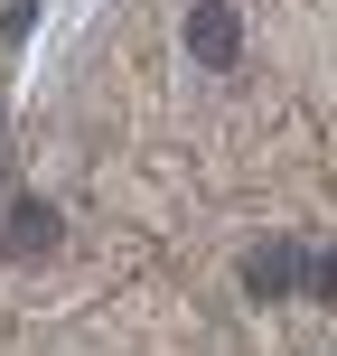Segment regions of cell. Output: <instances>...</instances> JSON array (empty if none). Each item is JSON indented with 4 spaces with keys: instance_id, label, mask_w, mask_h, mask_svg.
I'll return each instance as SVG.
<instances>
[{
    "instance_id": "cell-2",
    "label": "cell",
    "mask_w": 337,
    "mask_h": 356,
    "mask_svg": "<svg viewBox=\"0 0 337 356\" xmlns=\"http://www.w3.org/2000/svg\"><path fill=\"white\" fill-rule=\"evenodd\" d=\"M0 244H10L19 263H38V253L56 244V207H47V197H10V216H0Z\"/></svg>"
},
{
    "instance_id": "cell-3",
    "label": "cell",
    "mask_w": 337,
    "mask_h": 356,
    "mask_svg": "<svg viewBox=\"0 0 337 356\" xmlns=\"http://www.w3.org/2000/svg\"><path fill=\"white\" fill-rule=\"evenodd\" d=\"M244 282L263 291V300H272V291H300V253H290V244H263V253L244 263Z\"/></svg>"
},
{
    "instance_id": "cell-1",
    "label": "cell",
    "mask_w": 337,
    "mask_h": 356,
    "mask_svg": "<svg viewBox=\"0 0 337 356\" xmlns=\"http://www.w3.org/2000/svg\"><path fill=\"white\" fill-rule=\"evenodd\" d=\"M188 56L197 66H234V56H244V19H234L225 0H197L188 10Z\"/></svg>"
},
{
    "instance_id": "cell-4",
    "label": "cell",
    "mask_w": 337,
    "mask_h": 356,
    "mask_svg": "<svg viewBox=\"0 0 337 356\" xmlns=\"http://www.w3.org/2000/svg\"><path fill=\"white\" fill-rule=\"evenodd\" d=\"M300 282H309V291H337V244L309 253V263H300Z\"/></svg>"
}]
</instances>
